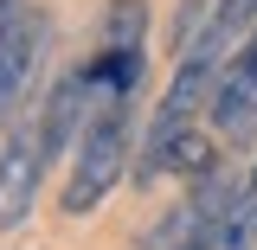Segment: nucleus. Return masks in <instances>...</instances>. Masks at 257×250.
<instances>
[{
  "label": "nucleus",
  "mask_w": 257,
  "mask_h": 250,
  "mask_svg": "<svg viewBox=\"0 0 257 250\" xmlns=\"http://www.w3.org/2000/svg\"><path fill=\"white\" fill-rule=\"evenodd\" d=\"M135 160V103H109L96 109L77 148H71V167H64V186H58V212L64 218H90L96 205L116 192V180L128 173Z\"/></svg>",
  "instance_id": "nucleus-1"
},
{
  "label": "nucleus",
  "mask_w": 257,
  "mask_h": 250,
  "mask_svg": "<svg viewBox=\"0 0 257 250\" xmlns=\"http://www.w3.org/2000/svg\"><path fill=\"white\" fill-rule=\"evenodd\" d=\"M52 167L39 154V128L32 116L13 128V141L0 148V231H20L32 218V199H39V180H45Z\"/></svg>",
  "instance_id": "nucleus-5"
},
{
  "label": "nucleus",
  "mask_w": 257,
  "mask_h": 250,
  "mask_svg": "<svg viewBox=\"0 0 257 250\" xmlns=\"http://www.w3.org/2000/svg\"><path fill=\"white\" fill-rule=\"evenodd\" d=\"M206 128H212L219 148H257V32L238 39V52L225 58L212 109H206Z\"/></svg>",
  "instance_id": "nucleus-3"
},
{
  "label": "nucleus",
  "mask_w": 257,
  "mask_h": 250,
  "mask_svg": "<svg viewBox=\"0 0 257 250\" xmlns=\"http://www.w3.org/2000/svg\"><path fill=\"white\" fill-rule=\"evenodd\" d=\"M251 32H257V0H219L212 7V26H206L212 45L238 52V39H251Z\"/></svg>",
  "instance_id": "nucleus-7"
},
{
  "label": "nucleus",
  "mask_w": 257,
  "mask_h": 250,
  "mask_svg": "<svg viewBox=\"0 0 257 250\" xmlns=\"http://www.w3.org/2000/svg\"><path fill=\"white\" fill-rule=\"evenodd\" d=\"M45 64V13L32 0H0V116L32 90Z\"/></svg>",
  "instance_id": "nucleus-4"
},
{
  "label": "nucleus",
  "mask_w": 257,
  "mask_h": 250,
  "mask_svg": "<svg viewBox=\"0 0 257 250\" xmlns=\"http://www.w3.org/2000/svg\"><path fill=\"white\" fill-rule=\"evenodd\" d=\"M244 186V173H231V167H212V173H199L187 186V199L174 205V212H161V224L142 237V250H199L206 244V231H212V218H219L225 205H231V192Z\"/></svg>",
  "instance_id": "nucleus-2"
},
{
  "label": "nucleus",
  "mask_w": 257,
  "mask_h": 250,
  "mask_svg": "<svg viewBox=\"0 0 257 250\" xmlns=\"http://www.w3.org/2000/svg\"><path fill=\"white\" fill-rule=\"evenodd\" d=\"M199 250H257V160L244 167V186L231 192V205L212 218Z\"/></svg>",
  "instance_id": "nucleus-6"
}]
</instances>
